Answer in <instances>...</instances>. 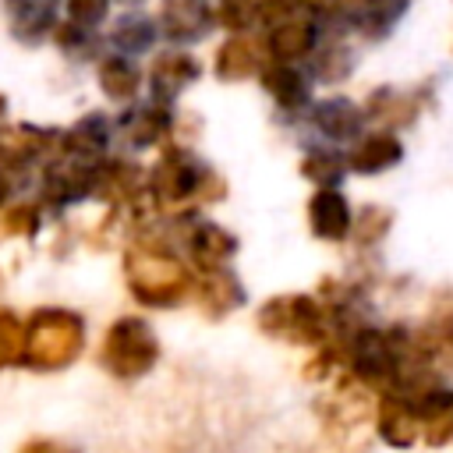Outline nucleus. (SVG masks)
Wrapping results in <instances>:
<instances>
[{"mask_svg": "<svg viewBox=\"0 0 453 453\" xmlns=\"http://www.w3.org/2000/svg\"><path fill=\"white\" fill-rule=\"evenodd\" d=\"M124 273H127V287L131 294L149 304V308H170L180 304L184 297H191L195 276L184 269V262L177 255H170L166 248H131L124 255Z\"/></svg>", "mask_w": 453, "mask_h": 453, "instance_id": "obj_1", "label": "nucleus"}, {"mask_svg": "<svg viewBox=\"0 0 453 453\" xmlns=\"http://www.w3.org/2000/svg\"><path fill=\"white\" fill-rule=\"evenodd\" d=\"M85 347V326L74 311L42 308L25 322V354L21 365L35 372H57L71 365Z\"/></svg>", "mask_w": 453, "mask_h": 453, "instance_id": "obj_2", "label": "nucleus"}, {"mask_svg": "<svg viewBox=\"0 0 453 453\" xmlns=\"http://www.w3.org/2000/svg\"><path fill=\"white\" fill-rule=\"evenodd\" d=\"M258 329L287 343L322 347L329 336V311L308 294H280L258 308Z\"/></svg>", "mask_w": 453, "mask_h": 453, "instance_id": "obj_3", "label": "nucleus"}, {"mask_svg": "<svg viewBox=\"0 0 453 453\" xmlns=\"http://www.w3.org/2000/svg\"><path fill=\"white\" fill-rule=\"evenodd\" d=\"M159 357V340L145 319H117L99 347V365L117 379H142Z\"/></svg>", "mask_w": 453, "mask_h": 453, "instance_id": "obj_4", "label": "nucleus"}, {"mask_svg": "<svg viewBox=\"0 0 453 453\" xmlns=\"http://www.w3.org/2000/svg\"><path fill=\"white\" fill-rule=\"evenodd\" d=\"M209 173L212 170L202 159H195L184 145H163V156L156 159V166L145 177V191L159 205H180L188 198L202 202V188H205Z\"/></svg>", "mask_w": 453, "mask_h": 453, "instance_id": "obj_5", "label": "nucleus"}, {"mask_svg": "<svg viewBox=\"0 0 453 453\" xmlns=\"http://www.w3.org/2000/svg\"><path fill=\"white\" fill-rule=\"evenodd\" d=\"M96 170H99V163H88V159H74V156L57 152L42 166V184H39L42 202L53 205V209H60V205H71V202L88 198L92 188H96Z\"/></svg>", "mask_w": 453, "mask_h": 453, "instance_id": "obj_6", "label": "nucleus"}, {"mask_svg": "<svg viewBox=\"0 0 453 453\" xmlns=\"http://www.w3.org/2000/svg\"><path fill=\"white\" fill-rule=\"evenodd\" d=\"M156 21L166 42L173 46H191L212 35L216 25V7L209 0H159Z\"/></svg>", "mask_w": 453, "mask_h": 453, "instance_id": "obj_7", "label": "nucleus"}, {"mask_svg": "<svg viewBox=\"0 0 453 453\" xmlns=\"http://www.w3.org/2000/svg\"><path fill=\"white\" fill-rule=\"evenodd\" d=\"M322 21L311 14V11H297L276 25L265 28V46H269V57L273 60H287V64H301V60H311V53L319 50L322 42Z\"/></svg>", "mask_w": 453, "mask_h": 453, "instance_id": "obj_8", "label": "nucleus"}, {"mask_svg": "<svg viewBox=\"0 0 453 453\" xmlns=\"http://www.w3.org/2000/svg\"><path fill=\"white\" fill-rule=\"evenodd\" d=\"M202 78V64L195 53H188L184 46H170V50H159L145 71V85H149V96L152 99H163V103H173L177 96H184L195 81Z\"/></svg>", "mask_w": 453, "mask_h": 453, "instance_id": "obj_9", "label": "nucleus"}, {"mask_svg": "<svg viewBox=\"0 0 453 453\" xmlns=\"http://www.w3.org/2000/svg\"><path fill=\"white\" fill-rule=\"evenodd\" d=\"M269 46L265 35H251V32H230L212 57V74L219 81H244V78H258V71L269 64Z\"/></svg>", "mask_w": 453, "mask_h": 453, "instance_id": "obj_10", "label": "nucleus"}, {"mask_svg": "<svg viewBox=\"0 0 453 453\" xmlns=\"http://www.w3.org/2000/svg\"><path fill=\"white\" fill-rule=\"evenodd\" d=\"M60 131L39 124H14L0 134V166L7 170H32L35 163L57 156Z\"/></svg>", "mask_w": 453, "mask_h": 453, "instance_id": "obj_11", "label": "nucleus"}, {"mask_svg": "<svg viewBox=\"0 0 453 453\" xmlns=\"http://www.w3.org/2000/svg\"><path fill=\"white\" fill-rule=\"evenodd\" d=\"M173 103L163 99H149V103H127V113L120 117V134L134 145V149H152V145H166V138L173 134Z\"/></svg>", "mask_w": 453, "mask_h": 453, "instance_id": "obj_12", "label": "nucleus"}, {"mask_svg": "<svg viewBox=\"0 0 453 453\" xmlns=\"http://www.w3.org/2000/svg\"><path fill=\"white\" fill-rule=\"evenodd\" d=\"M428 103V88H393V85H379L365 96V117L382 124V127H411L421 113V106Z\"/></svg>", "mask_w": 453, "mask_h": 453, "instance_id": "obj_13", "label": "nucleus"}, {"mask_svg": "<svg viewBox=\"0 0 453 453\" xmlns=\"http://www.w3.org/2000/svg\"><path fill=\"white\" fill-rule=\"evenodd\" d=\"M258 81L265 88V96L276 103V110L283 113H304L311 106V78L287 60H269L258 71Z\"/></svg>", "mask_w": 453, "mask_h": 453, "instance_id": "obj_14", "label": "nucleus"}, {"mask_svg": "<svg viewBox=\"0 0 453 453\" xmlns=\"http://www.w3.org/2000/svg\"><path fill=\"white\" fill-rule=\"evenodd\" d=\"M64 0H4L7 32L21 46H39L57 28V7Z\"/></svg>", "mask_w": 453, "mask_h": 453, "instance_id": "obj_15", "label": "nucleus"}, {"mask_svg": "<svg viewBox=\"0 0 453 453\" xmlns=\"http://www.w3.org/2000/svg\"><path fill=\"white\" fill-rule=\"evenodd\" d=\"M145 191V170L134 159H103L96 170V188L92 195L110 202V205H134Z\"/></svg>", "mask_w": 453, "mask_h": 453, "instance_id": "obj_16", "label": "nucleus"}, {"mask_svg": "<svg viewBox=\"0 0 453 453\" xmlns=\"http://www.w3.org/2000/svg\"><path fill=\"white\" fill-rule=\"evenodd\" d=\"M365 106H357L347 96H326L311 106V127L329 142H354L365 127Z\"/></svg>", "mask_w": 453, "mask_h": 453, "instance_id": "obj_17", "label": "nucleus"}, {"mask_svg": "<svg viewBox=\"0 0 453 453\" xmlns=\"http://www.w3.org/2000/svg\"><path fill=\"white\" fill-rule=\"evenodd\" d=\"M400 159H403V142L389 127H379V131H368V134L354 138V145L347 152V166L354 173H365V177L393 170Z\"/></svg>", "mask_w": 453, "mask_h": 453, "instance_id": "obj_18", "label": "nucleus"}, {"mask_svg": "<svg viewBox=\"0 0 453 453\" xmlns=\"http://www.w3.org/2000/svg\"><path fill=\"white\" fill-rule=\"evenodd\" d=\"M96 81H99V92L106 99L127 106V103L138 99V92L145 85V71L134 64V57L113 50V53H106V57L96 60Z\"/></svg>", "mask_w": 453, "mask_h": 453, "instance_id": "obj_19", "label": "nucleus"}, {"mask_svg": "<svg viewBox=\"0 0 453 453\" xmlns=\"http://www.w3.org/2000/svg\"><path fill=\"white\" fill-rule=\"evenodd\" d=\"M110 134H113V124L99 110H92V113L78 117L67 131H60V149L57 152L74 156V159H88V163H103Z\"/></svg>", "mask_w": 453, "mask_h": 453, "instance_id": "obj_20", "label": "nucleus"}, {"mask_svg": "<svg viewBox=\"0 0 453 453\" xmlns=\"http://www.w3.org/2000/svg\"><path fill=\"white\" fill-rule=\"evenodd\" d=\"M191 297H195V304H198L205 315H212V319H219V315H226V311H234L237 304H244L241 280H237L226 265L198 273V276H195V287H191Z\"/></svg>", "mask_w": 453, "mask_h": 453, "instance_id": "obj_21", "label": "nucleus"}, {"mask_svg": "<svg viewBox=\"0 0 453 453\" xmlns=\"http://www.w3.org/2000/svg\"><path fill=\"white\" fill-rule=\"evenodd\" d=\"M375 428H379V435H382L389 446L407 449V446L418 439V432H421L414 400H407V396L386 389V393H382V403H379V411H375Z\"/></svg>", "mask_w": 453, "mask_h": 453, "instance_id": "obj_22", "label": "nucleus"}, {"mask_svg": "<svg viewBox=\"0 0 453 453\" xmlns=\"http://www.w3.org/2000/svg\"><path fill=\"white\" fill-rule=\"evenodd\" d=\"M159 35H163V32H159L156 14H145L142 7H124V14L110 25L106 42H110L117 53L142 57V53H149V50L156 46V39H159Z\"/></svg>", "mask_w": 453, "mask_h": 453, "instance_id": "obj_23", "label": "nucleus"}, {"mask_svg": "<svg viewBox=\"0 0 453 453\" xmlns=\"http://www.w3.org/2000/svg\"><path fill=\"white\" fill-rule=\"evenodd\" d=\"M184 248L191 255V265L205 273V269H219L230 262V255L237 251V237L216 223H195L184 234Z\"/></svg>", "mask_w": 453, "mask_h": 453, "instance_id": "obj_24", "label": "nucleus"}, {"mask_svg": "<svg viewBox=\"0 0 453 453\" xmlns=\"http://www.w3.org/2000/svg\"><path fill=\"white\" fill-rule=\"evenodd\" d=\"M407 7L411 0H357V7L347 18V28L365 42H379L400 25Z\"/></svg>", "mask_w": 453, "mask_h": 453, "instance_id": "obj_25", "label": "nucleus"}, {"mask_svg": "<svg viewBox=\"0 0 453 453\" xmlns=\"http://www.w3.org/2000/svg\"><path fill=\"white\" fill-rule=\"evenodd\" d=\"M308 223H311V234L322 237V241H343L350 234V205L347 198L336 191V188H319L308 202Z\"/></svg>", "mask_w": 453, "mask_h": 453, "instance_id": "obj_26", "label": "nucleus"}, {"mask_svg": "<svg viewBox=\"0 0 453 453\" xmlns=\"http://www.w3.org/2000/svg\"><path fill=\"white\" fill-rule=\"evenodd\" d=\"M357 53L343 35H322L319 50L311 53V78L322 85H340L354 74Z\"/></svg>", "mask_w": 453, "mask_h": 453, "instance_id": "obj_27", "label": "nucleus"}, {"mask_svg": "<svg viewBox=\"0 0 453 453\" xmlns=\"http://www.w3.org/2000/svg\"><path fill=\"white\" fill-rule=\"evenodd\" d=\"M418 425L428 446H442L453 439V389H428L418 400Z\"/></svg>", "mask_w": 453, "mask_h": 453, "instance_id": "obj_28", "label": "nucleus"}, {"mask_svg": "<svg viewBox=\"0 0 453 453\" xmlns=\"http://www.w3.org/2000/svg\"><path fill=\"white\" fill-rule=\"evenodd\" d=\"M50 39H53V46H57L67 60H96V57H99V46H103L99 28L78 25V21H71V18L57 21V28H53Z\"/></svg>", "mask_w": 453, "mask_h": 453, "instance_id": "obj_29", "label": "nucleus"}, {"mask_svg": "<svg viewBox=\"0 0 453 453\" xmlns=\"http://www.w3.org/2000/svg\"><path fill=\"white\" fill-rule=\"evenodd\" d=\"M347 170H350L347 166V156H340L336 149H322V145L319 149H308L304 159H301V173L311 184H319V188H336Z\"/></svg>", "mask_w": 453, "mask_h": 453, "instance_id": "obj_30", "label": "nucleus"}, {"mask_svg": "<svg viewBox=\"0 0 453 453\" xmlns=\"http://www.w3.org/2000/svg\"><path fill=\"white\" fill-rule=\"evenodd\" d=\"M418 340H421L432 354L442 350L446 343H453V290L439 297V304L432 308V319H428V326L418 333Z\"/></svg>", "mask_w": 453, "mask_h": 453, "instance_id": "obj_31", "label": "nucleus"}, {"mask_svg": "<svg viewBox=\"0 0 453 453\" xmlns=\"http://www.w3.org/2000/svg\"><path fill=\"white\" fill-rule=\"evenodd\" d=\"M216 25L226 32H251L262 25L258 0H216Z\"/></svg>", "mask_w": 453, "mask_h": 453, "instance_id": "obj_32", "label": "nucleus"}, {"mask_svg": "<svg viewBox=\"0 0 453 453\" xmlns=\"http://www.w3.org/2000/svg\"><path fill=\"white\" fill-rule=\"evenodd\" d=\"M389 219H393V212L382 209V205H365V209H357V216H354V223H350L354 244L372 248L375 241H382L386 230H389Z\"/></svg>", "mask_w": 453, "mask_h": 453, "instance_id": "obj_33", "label": "nucleus"}, {"mask_svg": "<svg viewBox=\"0 0 453 453\" xmlns=\"http://www.w3.org/2000/svg\"><path fill=\"white\" fill-rule=\"evenodd\" d=\"M25 354V322L14 311H0V368L18 365Z\"/></svg>", "mask_w": 453, "mask_h": 453, "instance_id": "obj_34", "label": "nucleus"}, {"mask_svg": "<svg viewBox=\"0 0 453 453\" xmlns=\"http://www.w3.org/2000/svg\"><path fill=\"white\" fill-rule=\"evenodd\" d=\"M42 226V219H39V205H32V202H21V205H14L4 219H0V234L4 237H35V230Z\"/></svg>", "mask_w": 453, "mask_h": 453, "instance_id": "obj_35", "label": "nucleus"}, {"mask_svg": "<svg viewBox=\"0 0 453 453\" xmlns=\"http://www.w3.org/2000/svg\"><path fill=\"white\" fill-rule=\"evenodd\" d=\"M110 7L113 0H64V14L88 28H103L110 18Z\"/></svg>", "mask_w": 453, "mask_h": 453, "instance_id": "obj_36", "label": "nucleus"}, {"mask_svg": "<svg viewBox=\"0 0 453 453\" xmlns=\"http://www.w3.org/2000/svg\"><path fill=\"white\" fill-rule=\"evenodd\" d=\"M18 453H78V449H71V446H64V442H57V439H32V442H25Z\"/></svg>", "mask_w": 453, "mask_h": 453, "instance_id": "obj_37", "label": "nucleus"}, {"mask_svg": "<svg viewBox=\"0 0 453 453\" xmlns=\"http://www.w3.org/2000/svg\"><path fill=\"white\" fill-rule=\"evenodd\" d=\"M11 191H14V180H11V170H7V166H0V209L7 205V198H11Z\"/></svg>", "mask_w": 453, "mask_h": 453, "instance_id": "obj_38", "label": "nucleus"}, {"mask_svg": "<svg viewBox=\"0 0 453 453\" xmlns=\"http://www.w3.org/2000/svg\"><path fill=\"white\" fill-rule=\"evenodd\" d=\"M7 113H11V106H7V96L0 92V134L7 131Z\"/></svg>", "mask_w": 453, "mask_h": 453, "instance_id": "obj_39", "label": "nucleus"}, {"mask_svg": "<svg viewBox=\"0 0 453 453\" xmlns=\"http://www.w3.org/2000/svg\"><path fill=\"white\" fill-rule=\"evenodd\" d=\"M113 4H120V7H142L145 0H113Z\"/></svg>", "mask_w": 453, "mask_h": 453, "instance_id": "obj_40", "label": "nucleus"}, {"mask_svg": "<svg viewBox=\"0 0 453 453\" xmlns=\"http://www.w3.org/2000/svg\"><path fill=\"white\" fill-rule=\"evenodd\" d=\"M0 290H4V276H0Z\"/></svg>", "mask_w": 453, "mask_h": 453, "instance_id": "obj_41", "label": "nucleus"}]
</instances>
